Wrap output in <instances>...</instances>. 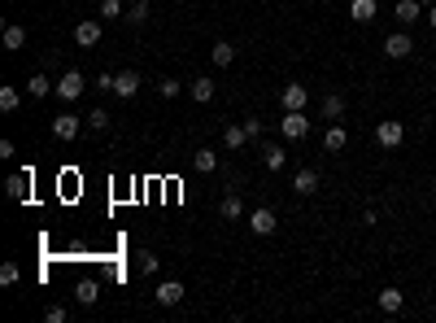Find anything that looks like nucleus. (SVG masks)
Instances as JSON below:
<instances>
[{"instance_id":"39448f33","label":"nucleus","mask_w":436,"mask_h":323,"mask_svg":"<svg viewBox=\"0 0 436 323\" xmlns=\"http://www.w3.org/2000/svg\"><path fill=\"white\" fill-rule=\"evenodd\" d=\"M376 140L384 144V149H397V144H401V140H406V127H401L397 118H384V123L376 127Z\"/></svg>"},{"instance_id":"2eb2a0df","label":"nucleus","mask_w":436,"mask_h":323,"mask_svg":"<svg viewBox=\"0 0 436 323\" xmlns=\"http://www.w3.org/2000/svg\"><path fill=\"white\" fill-rule=\"evenodd\" d=\"M188 96H192L197 105L214 101V79H192V84H188Z\"/></svg>"},{"instance_id":"9d476101","label":"nucleus","mask_w":436,"mask_h":323,"mask_svg":"<svg viewBox=\"0 0 436 323\" xmlns=\"http://www.w3.org/2000/svg\"><path fill=\"white\" fill-rule=\"evenodd\" d=\"M280 101H284V109H305V101H310V92H305V84H284Z\"/></svg>"},{"instance_id":"ddd939ff","label":"nucleus","mask_w":436,"mask_h":323,"mask_svg":"<svg viewBox=\"0 0 436 323\" xmlns=\"http://www.w3.org/2000/svg\"><path fill=\"white\" fill-rule=\"evenodd\" d=\"M136 92H140V74H136V70H122V74H118V84H114V96H122V101H131Z\"/></svg>"},{"instance_id":"6ab92c4d","label":"nucleus","mask_w":436,"mask_h":323,"mask_svg":"<svg viewBox=\"0 0 436 323\" xmlns=\"http://www.w3.org/2000/svg\"><path fill=\"white\" fill-rule=\"evenodd\" d=\"M376 301H380V310H384V315H397V310H401V301H406V297H401V288H384V293H380Z\"/></svg>"},{"instance_id":"a211bd4d","label":"nucleus","mask_w":436,"mask_h":323,"mask_svg":"<svg viewBox=\"0 0 436 323\" xmlns=\"http://www.w3.org/2000/svg\"><path fill=\"white\" fill-rule=\"evenodd\" d=\"M218 214H223V219H240V214H245V201H240V192H227V197L218 201Z\"/></svg>"},{"instance_id":"4c0bfd02","label":"nucleus","mask_w":436,"mask_h":323,"mask_svg":"<svg viewBox=\"0 0 436 323\" xmlns=\"http://www.w3.org/2000/svg\"><path fill=\"white\" fill-rule=\"evenodd\" d=\"M423 5H428V9H432V5H436V0H423Z\"/></svg>"},{"instance_id":"a878e982","label":"nucleus","mask_w":436,"mask_h":323,"mask_svg":"<svg viewBox=\"0 0 436 323\" xmlns=\"http://www.w3.org/2000/svg\"><path fill=\"white\" fill-rule=\"evenodd\" d=\"M96 293H101V288H96L92 280H83V284H79V288H74V297H79V306H96Z\"/></svg>"},{"instance_id":"7c9ffc66","label":"nucleus","mask_w":436,"mask_h":323,"mask_svg":"<svg viewBox=\"0 0 436 323\" xmlns=\"http://www.w3.org/2000/svg\"><path fill=\"white\" fill-rule=\"evenodd\" d=\"M0 284H18V262H5V267H0Z\"/></svg>"},{"instance_id":"9b49d317","label":"nucleus","mask_w":436,"mask_h":323,"mask_svg":"<svg viewBox=\"0 0 436 323\" xmlns=\"http://www.w3.org/2000/svg\"><path fill=\"white\" fill-rule=\"evenodd\" d=\"M345 144H349V132H345L341 123H332L328 132H323V149H328V153H341Z\"/></svg>"},{"instance_id":"5701e85b","label":"nucleus","mask_w":436,"mask_h":323,"mask_svg":"<svg viewBox=\"0 0 436 323\" xmlns=\"http://www.w3.org/2000/svg\"><path fill=\"white\" fill-rule=\"evenodd\" d=\"M26 92H31V96H48V92H57V84H53L48 74H35V79L26 84Z\"/></svg>"},{"instance_id":"bb28decb","label":"nucleus","mask_w":436,"mask_h":323,"mask_svg":"<svg viewBox=\"0 0 436 323\" xmlns=\"http://www.w3.org/2000/svg\"><path fill=\"white\" fill-rule=\"evenodd\" d=\"M22 105V96H18V88H0V109L5 114H13V109Z\"/></svg>"},{"instance_id":"b1692460","label":"nucleus","mask_w":436,"mask_h":323,"mask_svg":"<svg viewBox=\"0 0 436 323\" xmlns=\"http://www.w3.org/2000/svg\"><path fill=\"white\" fill-rule=\"evenodd\" d=\"M192 166H197L201 175H209V171H218V153H209V149H201L197 157H192Z\"/></svg>"},{"instance_id":"2f4dec72","label":"nucleus","mask_w":436,"mask_h":323,"mask_svg":"<svg viewBox=\"0 0 436 323\" xmlns=\"http://www.w3.org/2000/svg\"><path fill=\"white\" fill-rule=\"evenodd\" d=\"M136 258H140V271H144V276H153V271H157V258H153L149 249H140Z\"/></svg>"},{"instance_id":"c9c22d12","label":"nucleus","mask_w":436,"mask_h":323,"mask_svg":"<svg viewBox=\"0 0 436 323\" xmlns=\"http://www.w3.org/2000/svg\"><path fill=\"white\" fill-rule=\"evenodd\" d=\"M48 323H66V310H61V306H48Z\"/></svg>"},{"instance_id":"dca6fc26","label":"nucleus","mask_w":436,"mask_h":323,"mask_svg":"<svg viewBox=\"0 0 436 323\" xmlns=\"http://www.w3.org/2000/svg\"><path fill=\"white\" fill-rule=\"evenodd\" d=\"M209 57H214V66H232V61H236V44L232 40H214Z\"/></svg>"},{"instance_id":"4468645a","label":"nucleus","mask_w":436,"mask_h":323,"mask_svg":"<svg viewBox=\"0 0 436 323\" xmlns=\"http://www.w3.org/2000/svg\"><path fill=\"white\" fill-rule=\"evenodd\" d=\"M5 192H9L13 201H26V192H31V175H26V171H22V175H9V180H5Z\"/></svg>"},{"instance_id":"f8f14e48","label":"nucleus","mask_w":436,"mask_h":323,"mask_svg":"<svg viewBox=\"0 0 436 323\" xmlns=\"http://www.w3.org/2000/svg\"><path fill=\"white\" fill-rule=\"evenodd\" d=\"M293 188L301 192V197H310V192H318V171H310V166H301V171L293 175Z\"/></svg>"},{"instance_id":"f3484780","label":"nucleus","mask_w":436,"mask_h":323,"mask_svg":"<svg viewBox=\"0 0 436 323\" xmlns=\"http://www.w3.org/2000/svg\"><path fill=\"white\" fill-rule=\"evenodd\" d=\"M349 18L353 22H376V0H349Z\"/></svg>"},{"instance_id":"1a4fd4ad","label":"nucleus","mask_w":436,"mask_h":323,"mask_svg":"<svg viewBox=\"0 0 436 323\" xmlns=\"http://www.w3.org/2000/svg\"><path fill=\"white\" fill-rule=\"evenodd\" d=\"M275 228H280V223H275V210H253V214H249V232H253V236H271Z\"/></svg>"},{"instance_id":"20e7f679","label":"nucleus","mask_w":436,"mask_h":323,"mask_svg":"<svg viewBox=\"0 0 436 323\" xmlns=\"http://www.w3.org/2000/svg\"><path fill=\"white\" fill-rule=\"evenodd\" d=\"M414 53V40L406 36V31H393L389 40H384V57H393V61H401V57H410Z\"/></svg>"},{"instance_id":"72a5a7b5","label":"nucleus","mask_w":436,"mask_h":323,"mask_svg":"<svg viewBox=\"0 0 436 323\" xmlns=\"http://www.w3.org/2000/svg\"><path fill=\"white\" fill-rule=\"evenodd\" d=\"M118 84V74H96V92H114Z\"/></svg>"},{"instance_id":"473e14b6","label":"nucleus","mask_w":436,"mask_h":323,"mask_svg":"<svg viewBox=\"0 0 436 323\" xmlns=\"http://www.w3.org/2000/svg\"><path fill=\"white\" fill-rule=\"evenodd\" d=\"M88 123L96 127V132H105V127H109V114H105V109H92V114H88Z\"/></svg>"},{"instance_id":"f704fd0d","label":"nucleus","mask_w":436,"mask_h":323,"mask_svg":"<svg viewBox=\"0 0 436 323\" xmlns=\"http://www.w3.org/2000/svg\"><path fill=\"white\" fill-rule=\"evenodd\" d=\"M245 132L249 140H262V118H245Z\"/></svg>"},{"instance_id":"423d86ee","label":"nucleus","mask_w":436,"mask_h":323,"mask_svg":"<svg viewBox=\"0 0 436 323\" xmlns=\"http://www.w3.org/2000/svg\"><path fill=\"white\" fill-rule=\"evenodd\" d=\"M74 44H79V48H96V44H101V18L79 22V26H74Z\"/></svg>"},{"instance_id":"cd10ccee","label":"nucleus","mask_w":436,"mask_h":323,"mask_svg":"<svg viewBox=\"0 0 436 323\" xmlns=\"http://www.w3.org/2000/svg\"><path fill=\"white\" fill-rule=\"evenodd\" d=\"M179 92H184L179 79H161V84H157V96H161V101H170V96H179Z\"/></svg>"},{"instance_id":"4be33fe9","label":"nucleus","mask_w":436,"mask_h":323,"mask_svg":"<svg viewBox=\"0 0 436 323\" xmlns=\"http://www.w3.org/2000/svg\"><path fill=\"white\" fill-rule=\"evenodd\" d=\"M341 114H345V96H323V118L341 123Z\"/></svg>"},{"instance_id":"412c9836","label":"nucleus","mask_w":436,"mask_h":323,"mask_svg":"<svg viewBox=\"0 0 436 323\" xmlns=\"http://www.w3.org/2000/svg\"><path fill=\"white\" fill-rule=\"evenodd\" d=\"M262 162H266V171H280L288 162V153L280 149V144H262Z\"/></svg>"},{"instance_id":"393cba45","label":"nucleus","mask_w":436,"mask_h":323,"mask_svg":"<svg viewBox=\"0 0 436 323\" xmlns=\"http://www.w3.org/2000/svg\"><path fill=\"white\" fill-rule=\"evenodd\" d=\"M114 18H127L122 0H101V22H114Z\"/></svg>"},{"instance_id":"f03ea898","label":"nucleus","mask_w":436,"mask_h":323,"mask_svg":"<svg viewBox=\"0 0 436 323\" xmlns=\"http://www.w3.org/2000/svg\"><path fill=\"white\" fill-rule=\"evenodd\" d=\"M83 88H88V79L79 74V70H66L57 79V96L61 101H79V96H83Z\"/></svg>"},{"instance_id":"c756f323","label":"nucleus","mask_w":436,"mask_h":323,"mask_svg":"<svg viewBox=\"0 0 436 323\" xmlns=\"http://www.w3.org/2000/svg\"><path fill=\"white\" fill-rule=\"evenodd\" d=\"M127 18H131V22H144V18H149V0H136V5L127 9Z\"/></svg>"},{"instance_id":"c85d7f7f","label":"nucleus","mask_w":436,"mask_h":323,"mask_svg":"<svg viewBox=\"0 0 436 323\" xmlns=\"http://www.w3.org/2000/svg\"><path fill=\"white\" fill-rule=\"evenodd\" d=\"M26 44V31L22 26H5V48H22Z\"/></svg>"},{"instance_id":"aec40b11","label":"nucleus","mask_w":436,"mask_h":323,"mask_svg":"<svg viewBox=\"0 0 436 323\" xmlns=\"http://www.w3.org/2000/svg\"><path fill=\"white\" fill-rule=\"evenodd\" d=\"M223 144H227V149H245V144H249V132H245V123H232L227 127V132H223Z\"/></svg>"},{"instance_id":"7ed1b4c3","label":"nucleus","mask_w":436,"mask_h":323,"mask_svg":"<svg viewBox=\"0 0 436 323\" xmlns=\"http://www.w3.org/2000/svg\"><path fill=\"white\" fill-rule=\"evenodd\" d=\"M423 13H428L423 0H397V5H393V18H397L401 26H414L419 18H423Z\"/></svg>"},{"instance_id":"f257e3e1","label":"nucleus","mask_w":436,"mask_h":323,"mask_svg":"<svg viewBox=\"0 0 436 323\" xmlns=\"http://www.w3.org/2000/svg\"><path fill=\"white\" fill-rule=\"evenodd\" d=\"M280 132H284L288 140H305V132H310V118H305V109H284Z\"/></svg>"},{"instance_id":"6e6552de","label":"nucleus","mask_w":436,"mask_h":323,"mask_svg":"<svg viewBox=\"0 0 436 323\" xmlns=\"http://www.w3.org/2000/svg\"><path fill=\"white\" fill-rule=\"evenodd\" d=\"M153 297H157V306H179L184 301V284L179 280H161L153 288Z\"/></svg>"},{"instance_id":"e433bc0d","label":"nucleus","mask_w":436,"mask_h":323,"mask_svg":"<svg viewBox=\"0 0 436 323\" xmlns=\"http://www.w3.org/2000/svg\"><path fill=\"white\" fill-rule=\"evenodd\" d=\"M423 18H428V26H436V5H432V9L423 13Z\"/></svg>"},{"instance_id":"0eeeda50","label":"nucleus","mask_w":436,"mask_h":323,"mask_svg":"<svg viewBox=\"0 0 436 323\" xmlns=\"http://www.w3.org/2000/svg\"><path fill=\"white\" fill-rule=\"evenodd\" d=\"M79 127H83V118H79V114H66V109H61V114L53 118V136H57V140H74V136H79Z\"/></svg>"}]
</instances>
